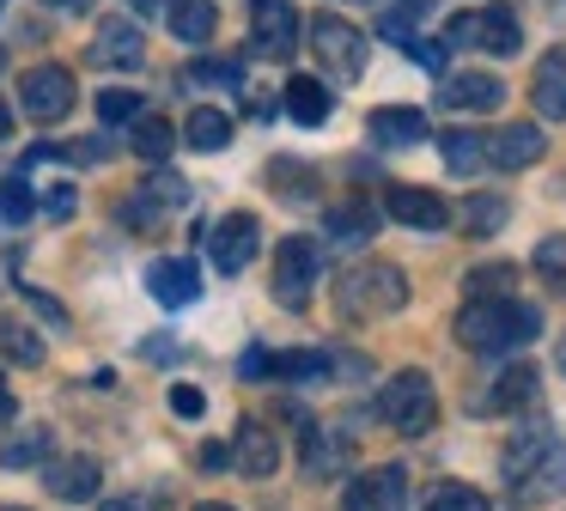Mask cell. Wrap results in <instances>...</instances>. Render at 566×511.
Returning a JSON list of instances; mask_svg holds the SVG:
<instances>
[{"instance_id": "6da1fadb", "label": "cell", "mask_w": 566, "mask_h": 511, "mask_svg": "<svg viewBox=\"0 0 566 511\" xmlns=\"http://www.w3.org/2000/svg\"><path fill=\"white\" fill-rule=\"evenodd\" d=\"M536 335H542V311L524 304L517 292H505V299H463V311H457V341L469 353H517Z\"/></svg>"}, {"instance_id": "7a4b0ae2", "label": "cell", "mask_w": 566, "mask_h": 511, "mask_svg": "<svg viewBox=\"0 0 566 511\" xmlns=\"http://www.w3.org/2000/svg\"><path fill=\"white\" fill-rule=\"evenodd\" d=\"M408 304V274L396 262H354L335 280V311L347 323H384Z\"/></svg>"}, {"instance_id": "3957f363", "label": "cell", "mask_w": 566, "mask_h": 511, "mask_svg": "<svg viewBox=\"0 0 566 511\" xmlns=\"http://www.w3.org/2000/svg\"><path fill=\"white\" fill-rule=\"evenodd\" d=\"M378 420L402 438H427L439 426V389L427 372H390L378 389Z\"/></svg>"}, {"instance_id": "277c9868", "label": "cell", "mask_w": 566, "mask_h": 511, "mask_svg": "<svg viewBox=\"0 0 566 511\" xmlns=\"http://www.w3.org/2000/svg\"><path fill=\"white\" fill-rule=\"evenodd\" d=\"M305 43H311V55H317L323 80L354 85L359 73H366V31L347 24L342 12H317V19L305 24Z\"/></svg>"}, {"instance_id": "5b68a950", "label": "cell", "mask_w": 566, "mask_h": 511, "mask_svg": "<svg viewBox=\"0 0 566 511\" xmlns=\"http://www.w3.org/2000/svg\"><path fill=\"white\" fill-rule=\"evenodd\" d=\"M317 274H323V243L317 238H281L274 243V274H269V286H274V304H286V311H305L311 304V292H317Z\"/></svg>"}, {"instance_id": "8992f818", "label": "cell", "mask_w": 566, "mask_h": 511, "mask_svg": "<svg viewBox=\"0 0 566 511\" xmlns=\"http://www.w3.org/2000/svg\"><path fill=\"white\" fill-rule=\"evenodd\" d=\"M354 426H335V420H317L311 414L305 426H298V462H305L311 481H342L347 469H354Z\"/></svg>"}, {"instance_id": "52a82bcc", "label": "cell", "mask_w": 566, "mask_h": 511, "mask_svg": "<svg viewBox=\"0 0 566 511\" xmlns=\"http://www.w3.org/2000/svg\"><path fill=\"white\" fill-rule=\"evenodd\" d=\"M80 85L67 67H55V61H43V67H31L25 80H19V104H25L31 122H62L67 109H74Z\"/></svg>"}, {"instance_id": "ba28073f", "label": "cell", "mask_w": 566, "mask_h": 511, "mask_svg": "<svg viewBox=\"0 0 566 511\" xmlns=\"http://www.w3.org/2000/svg\"><path fill=\"white\" fill-rule=\"evenodd\" d=\"M177 207H189V182L177 177V170H153V177L140 182V195H128V201H123V219L135 231H159Z\"/></svg>"}, {"instance_id": "9c48e42d", "label": "cell", "mask_w": 566, "mask_h": 511, "mask_svg": "<svg viewBox=\"0 0 566 511\" xmlns=\"http://www.w3.org/2000/svg\"><path fill=\"white\" fill-rule=\"evenodd\" d=\"M256 250H262L256 213H226L220 226L208 231V262L220 268V274H244V268L256 262Z\"/></svg>"}, {"instance_id": "30bf717a", "label": "cell", "mask_w": 566, "mask_h": 511, "mask_svg": "<svg viewBox=\"0 0 566 511\" xmlns=\"http://www.w3.org/2000/svg\"><path fill=\"white\" fill-rule=\"evenodd\" d=\"M250 43L269 61H293L298 49V12L293 0H250Z\"/></svg>"}, {"instance_id": "8fae6325", "label": "cell", "mask_w": 566, "mask_h": 511, "mask_svg": "<svg viewBox=\"0 0 566 511\" xmlns=\"http://www.w3.org/2000/svg\"><path fill=\"white\" fill-rule=\"evenodd\" d=\"M505 487H512L517 505H554V499L566 493V438H554V445L542 450L524 474H512Z\"/></svg>"}, {"instance_id": "7c38bea8", "label": "cell", "mask_w": 566, "mask_h": 511, "mask_svg": "<svg viewBox=\"0 0 566 511\" xmlns=\"http://www.w3.org/2000/svg\"><path fill=\"white\" fill-rule=\"evenodd\" d=\"M402 499H408L402 462H378V469H366V474H354V481H347L342 511H402Z\"/></svg>"}, {"instance_id": "4fadbf2b", "label": "cell", "mask_w": 566, "mask_h": 511, "mask_svg": "<svg viewBox=\"0 0 566 511\" xmlns=\"http://www.w3.org/2000/svg\"><path fill=\"white\" fill-rule=\"evenodd\" d=\"M439 104L457 116H493L505 104V80L493 73H439Z\"/></svg>"}, {"instance_id": "5bb4252c", "label": "cell", "mask_w": 566, "mask_h": 511, "mask_svg": "<svg viewBox=\"0 0 566 511\" xmlns=\"http://www.w3.org/2000/svg\"><path fill=\"white\" fill-rule=\"evenodd\" d=\"M536 365H500V372H493V384L488 389H475V396H469V408L475 414H517V408H530V401H536Z\"/></svg>"}, {"instance_id": "9a60e30c", "label": "cell", "mask_w": 566, "mask_h": 511, "mask_svg": "<svg viewBox=\"0 0 566 511\" xmlns=\"http://www.w3.org/2000/svg\"><path fill=\"white\" fill-rule=\"evenodd\" d=\"M92 67H140L147 61V36H140V24L135 19H104L98 31H92Z\"/></svg>"}, {"instance_id": "2e32d148", "label": "cell", "mask_w": 566, "mask_h": 511, "mask_svg": "<svg viewBox=\"0 0 566 511\" xmlns=\"http://www.w3.org/2000/svg\"><path fill=\"white\" fill-rule=\"evenodd\" d=\"M384 213H390L396 226H408V231H444V226H451V207H444V195L415 189V182H396V189L384 195Z\"/></svg>"}, {"instance_id": "e0dca14e", "label": "cell", "mask_w": 566, "mask_h": 511, "mask_svg": "<svg viewBox=\"0 0 566 511\" xmlns=\"http://www.w3.org/2000/svg\"><path fill=\"white\" fill-rule=\"evenodd\" d=\"M226 450H232V469L250 474V481H269V474L281 469V438H274V426H262V420H244Z\"/></svg>"}, {"instance_id": "ac0fdd59", "label": "cell", "mask_w": 566, "mask_h": 511, "mask_svg": "<svg viewBox=\"0 0 566 511\" xmlns=\"http://www.w3.org/2000/svg\"><path fill=\"white\" fill-rule=\"evenodd\" d=\"M43 487H50L62 505H86V499H98L104 469H98V457H50L43 462Z\"/></svg>"}, {"instance_id": "d6986e66", "label": "cell", "mask_w": 566, "mask_h": 511, "mask_svg": "<svg viewBox=\"0 0 566 511\" xmlns=\"http://www.w3.org/2000/svg\"><path fill=\"white\" fill-rule=\"evenodd\" d=\"M481 146H488L493 170H530V165H542V153H548V134L530 128V122H512V128H493Z\"/></svg>"}, {"instance_id": "ffe728a7", "label": "cell", "mask_w": 566, "mask_h": 511, "mask_svg": "<svg viewBox=\"0 0 566 511\" xmlns=\"http://www.w3.org/2000/svg\"><path fill=\"white\" fill-rule=\"evenodd\" d=\"M147 292L165 304V311H184V304L201 299V274L189 255H159V262L147 268Z\"/></svg>"}, {"instance_id": "44dd1931", "label": "cell", "mask_w": 566, "mask_h": 511, "mask_svg": "<svg viewBox=\"0 0 566 511\" xmlns=\"http://www.w3.org/2000/svg\"><path fill=\"white\" fill-rule=\"evenodd\" d=\"M366 128H371V146H390V153H396V146H420V140H427L432 122L420 116L415 104H384V109H371V116H366Z\"/></svg>"}, {"instance_id": "7402d4cb", "label": "cell", "mask_w": 566, "mask_h": 511, "mask_svg": "<svg viewBox=\"0 0 566 511\" xmlns=\"http://www.w3.org/2000/svg\"><path fill=\"white\" fill-rule=\"evenodd\" d=\"M475 49H488V55H517V49H524V24H517V7L493 0L488 12H475Z\"/></svg>"}, {"instance_id": "603a6c76", "label": "cell", "mask_w": 566, "mask_h": 511, "mask_svg": "<svg viewBox=\"0 0 566 511\" xmlns=\"http://www.w3.org/2000/svg\"><path fill=\"white\" fill-rule=\"evenodd\" d=\"M286 116L298 122V128H323L329 122V109H335V92L323 80H286Z\"/></svg>"}, {"instance_id": "cb8c5ba5", "label": "cell", "mask_w": 566, "mask_h": 511, "mask_svg": "<svg viewBox=\"0 0 566 511\" xmlns=\"http://www.w3.org/2000/svg\"><path fill=\"white\" fill-rule=\"evenodd\" d=\"M371 231H378V207L371 201H342L323 213V238L329 243H366Z\"/></svg>"}, {"instance_id": "d4e9b609", "label": "cell", "mask_w": 566, "mask_h": 511, "mask_svg": "<svg viewBox=\"0 0 566 511\" xmlns=\"http://www.w3.org/2000/svg\"><path fill=\"white\" fill-rule=\"evenodd\" d=\"M232 134H238V122L226 116V109H213V104L189 109V122H184V140L196 146V153H226V146H232Z\"/></svg>"}, {"instance_id": "484cf974", "label": "cell", "mask_w": 566, "mask_h": 511, "mask_svg": "<svg viewBox=\"0 0 566 511\" xmlns=\"http://www.w3.org/2000/svg\"><path fill=\"white\" fill-rule=\"evenodd\" d=\"M554 438H560V432H554V426L548 420H517V432H512V445H505V481H512V474H524L530 469V462H536L542 457V450H548L554 445Z\"/></svg>"}, {"instance_id": "4316f807", "label": "cell", "mask_w": 566, "mask_h": 511, "mask_svg": "<svg viewBox=\"0 0 566 511\" xmlns=\"http://www.w3.org/2000/svg\"><path fill=\"white\" fill-rule=\"evenodd\" d=\"M165 24H171L177 43H208L220 12H213V0H171V7H165Z\"/></svg>"}, {"instance_id": "83f0119b", "label": "cell", "mask_w": 566, "mask_h": 511, "mask_svg": "<svg viewBox=\"0 0 566 511\" xmlns=\"http://www.w3.org/2000/svg\"><path fill=\"white\" fill-rule=\"evenodd\" d=\"M530 92H536V109L548 122H566V55H560V49H554V55H542L536 85H530Z\"/></svg>"}, {"instance_id": "f1b7e54d", "label": "cell", "mask_w": 566, "mask_h": 511, "mask_svg": "<svg viewBox=\"0 0 566 511\" xmlns=\"http://www.w3.org/2000/svg\"><path fill=\"white\" fill-rule=\"evenodd\" d=\"M439 153H444V165H451V177H475V170H488V146H481L475 128H444Z\"/></svg>"}, {"instance_id": "f546056e", "label": "cell", "mask_w": 566, "mask_h": 511, "mask_svg": "<svg viewBox=\"0 0 566 511\" xmlns=\"http://www.w3.org/2000/svg\"><path fill=\"white\" fill-rule=\"evenodd\" d=\"M457 219H463L469 238H493V231H505V219H512V201H505V195H463Z\"/></svg>"}, {"instance_id": "4dcf8cb0", "label": "cell", "mask_w": 566, "mask_h": 511, "mask_svg": "<svg viewBox=\"0 0 566 511\" xmlns=\"http://www.w3.org/2000/svg\"><path fill=\"white\" fill-rule=\"evenodd\" d=\"M0 359L43 365V359H50V347H43V335H38L31 323H19V316H0Z\"/></svg>"}, {"instance_id": "1f68e13d", "label": "cell", "mask_w": 566, "mask_h": 511, "mask_svg": "<svg viewBox=\"0 0 566 511\" xmlns=\"http://www.w3.org/2000/svg\"><path fill=\"white\" fill-rule=\"evenodd\" d=\"M50 426H25V432L19 438H7V445H0V469H43V462H50Z\"/></svg>"}, {"instance_id": "d6a6232c", "label": "cell", "mask_w": 566, "mask_h": 511, "mask_svg": "<svg viewBox=\"0 0 566 511\" xmlns=\"http://www.w3.org/2000/svg\"><path fill=\"white\" fill-rule=\"evenodd\" d=\"M128 146H135V158L159 165V158L177 146V128H171L165 116H147V109H140V116H135V128H128Z\"/></svg>"}, {"instance_id": "836d02e7", "label": "cell", "mask_w": 566, "mask_h": 511, "mask_svg": "<svg viewBox=\"0 0 566 511\" xmlns=\"http://www.w3.org/2000/svg\"><path fill=\"white\" fill-rule=\"evenodd\" d=\"M420 511H493V499L481 487H463V481H439L420 493Z\"/></svg>"}, {"instance_id": "e575fe53", "label": "cell", "mask_w": 566, "mask_h": 511, "mask_svg": "<svg viewBox=\"0 0 566 511\" xmlns=\"http://www.w3.org/2000/svg\"><path fill=\"white\" fill-rule=\"evenodd\" d=\"M505 292H517L512 262H488V268H469L463 274V299H505Z\"/></svg>"}, {"instance_id": "d590c367", "label": "cell", "mask_w": 566, "mask_h": 511, "mask_svg": "<svg viewBox=\"0 0 566 511\" xmlns=\"http://www.w3.org/2000/svg\"><path fill=\"white\" fill-rule=\"evenodd\" d=\"M329 353H269V377H286V384H305V377L329 372Z\"/></svg>"}, {"instance_id": "8d00e7d4", "label": "cell", "mask_w": 566, "mask_h": 511, "mask_svg": "<svg viewBox=\"0 0 566 511\" xmlns=\"http://www.w3.org/2000/svg\"><path fill=\"white\" fill-rule=\"evenodd\" d=\"M269 189L286 195V201H317V182H311L305 165H293V158H281V165H269Z\"/></svg>"}, {"instance_id": "74e56055", "label": "cell", "mask_w": 566, "mask_h": 511, "mask_svg": "<svg viewBox=\"0 0 566 511\" xmlns=\"http://www.w3.org/2000/svg\"><path fill=\"white\" fill-rule=\"evenodd\" d=\"M140 109H147V97H140V92H123V85L98 92V122H104V128H123V122H135Z\"/></svg>"}, {"instance_id": "f35d334b", "label": "cell", "mask_w": 566, "mask_h": 511, "mask_svg": "<svg viewBox=\"0 0 566 511\" xmlns=\"http://www.w3.org/2000/svg\"><path fill=\"white\" fill-rule=\"evenodd\" d=\"M530 262H536V274L548 280V286L560 292V299H566V238H542Z\"/></svg>"}, {"instance_id": "ab89813d", "label": "cell", "mask_w": 566, "mask_h": 511, "mask_svg": "<svg viewBox=\"0 0 566 511\" xmlns=\"http://www.w3.org/2000/svg\"><path fill=\"white\" fill-rule=\"evenodd\" d=\"M184 85H226V92H232V85H244V67H238V61H189Z\"/></svg>"}, {"instance_id": "60d3db41", "label": "cell", "mask_w": 566, "mask_h": 511, "mask_svg": "<svg viewBox=\"0 0 566 511\" xmlns=\"http://www.w3.org/2000/svg\"><path fill=\"white\" fill-rule=\"evenodd\" d=\"M31 207H38V201H31L25 177H13L7 189H0V219H7V226H25V219H31Z\"/></svg>"}, {"instance_id": "b9f144b4", "label": "cell", "mask_w": 566, "mask_h": 511, "mask_svg": "<svg viewBox=\"0 0 566 511\" xmlns=\"http://www.w3.org/2000/svg\"><path fill=\"white\" fill-rule=\"evenodd\" d=\"M171 408L184 414V420H201V414H208V396H201L196 384H171Z\"/></svg>"}, {"instance_id": "7bdbcfd3", "label": "cell", "mask_w": 566, "mask_h": 511, "mask_svg": "<svg viewBox=\"0 0 566 511\" xmlns=\"http://www.w3.org/2000/svg\"><path fill=\"white\" fill-rule=\"evenodd\" d=\"M67 165H98V158H111V140H80V146H62Z\"/></svg>"}, {"instance_id": "ee69618b", "label": "cell", "mask_w": 566, "mask_h": 511, "mask_svg": "<svg viewBox=\"0 0 566 511\" xmlns=\"http://www.w3.org/2000/svg\"><path fill=\"white\" fill-rule=\"evenodd\" d=\"M408 55L420 61V67H432V73H444V43H420V36H408Z\"/></svg>"}, {"instance_id": "f6af8a7d", "label": "cell", "mask_w": 566, "mask_h": 511, "mask_svg": "<svg viewBox=\"0 0 566 511\" xmlns=\"http://www.w3.org/2000/svg\"><path fill=\"white\" fill-rule=\"evenodd\" d=\"M238 377H250V384H262V377H269V347H250L244 359H238Z\"/></svg>"}, {"instance_id": "bcb514c9", "label": "cell", "mask_w": 566, "mask_h": 511, "mask_svg": "<svg viewBox=\"0 0 566 511\" xmlns=\"http://www.w3.org/2000/svg\"><path fill=\"white\" fill-rule=\"evenodd\" d=\"M74 207H80V195L67 189V182H62V189L50 195V213H55V219H67V213H74Z\"/></svg>"}, {"instance_id": "7dc6e473", "label": "cell", "mask_w": 566, "mask_h": 511, "mask_svg": "<svg viewBox=\"0 0 566 511\" xmlns=\"http://www.w3.org/2000/svg\"><path fill=\"white\" fill-rule=\"evenodd\" d=\"M98 511H153V499H140V493H123V499H104Z\"/></svg>"}, {"instance_id": "c3c4849f", "label": "cell", "mask_w": 566, "mask_h": 511, "mask_svg": "<svg viewBox=\"0 0 566 511\" xmlns=\"http://www.w3.org/2000/svg\"><path fill=\"white\" fill-rule=\"evenodd\" d=\"M201 462H208V474H220L226 462H232V450H226V445H201Z\"/></svg>"}, {"instance_id": "681fc988", "label": "cell", "mask_w": 566, "mask_h": 511, "mask_svg": "<svg viewBox=\"0 0 566 511\" xmlns=\"http://www.w3.org/2000/svg\"><path fill=\"white\" fill-rule=\"evenodd\" d=\"M13 414H19V401H13V384H7V377H0V426L13 420Z\"/></svg>"}, {"instance_id": "f907efd6", "label": "cell", "mask_w": 566, "mask_h": 511, "mask_svg": "<svg viewBox=\"0 0 566 511\" xmlns=\"http://www.w3.org/2000/svg\"><path fill=\"white\" fill-rule=\"evenodd\" d=\"M415 12L427 19V12H432V0H402V19H415Z\"/></svg>"}, {"instance_id": "816d5d0a", "label": "cell", "mask_w": 566, "mask_h": 511, "mask_svg": "<svg viewBox=\"0 0 566 511\" xmlns=\"http://www.w3.org/2000/svg\"><path fill=\"white\" fill-rule=\"evenodd\" d=\"M7 134H13V109L0 104V140H7Z\"/></svg>"}, {"instance_id": "f5cc1de1", "label": "cell", "mask_w": 566, "mask_h": 511, "mask_svg": "<svg viewBox=\"0 0 566 511\" xmlns=\"http://www.w3.org/2000/svg\"><path fill=\"white\" fill-rule=\"evenodd\" d=\"M50 7H62V12H80V7H92V0H50Z\"/></svg>"}, {"instance_id": "db71d44e", "label": "cell", "mask_w": 566, "mask_h": 511, "mask_svg": "<svg viewBox=\"0 0 566 511\" xmlns=\"http://www.w3.org/2000/svg\"><path fill=\"white\" fill-rule=\"evenodd\" d=\"M554 359H560V372H566V341H560V347H554Z\"/></svg>"}, {"instance_id": "11a10c76", "label": "cell", "mask_w": 566, "mask_h": 511, "mask_svg": "<svg viewBox=\"0 0 566 511\" xmlns=\"http://www.w3.org/2000/svg\"><path fill=\"white\" fill-rule=\"evenodd\" d=\"M196 511H238V505H196Z\"/></svg>"}, {"instance_id": "9f6ffc18", "label": "cell", "mask_w": 566, "mask_h": 511, "mask_svg": "<svg viewBox=\"0 0 566 511\" xmlns=\"http://www.w3.org/2000/svg\"><path fill=\"white\" fill-rule=\"evenodd\" d=\"M0 73H7V49H0Z\"/></svg>"}, {"instance_id": "6f0895ef", "label": "cell", "mask_w": 566, "mask_h": 511, "mask_svg": "<svg viewBox=\"0 0 566 511\" xmlns=\"http://www.w3.org/2000/svg\"><path fill=\"white\" fill-rule=\"evenodd\" d=\"M0 511H25V505H0Z\"/></svg>"}, {"instance_id": "680465c9", "label": "cell", "mask_w": 566, "mask_h": 511, "mask_svg": "<svg viewBox=\"0 0 566 511\" xmlns=\"http://www.w3.org/2000/svg\"><path fill=\"white\" fill-rule=\"evenodd\" d=\"M165 7H171V0H165Z\"/></svg>"}, {"instance_id": "91938a15", "label": "cell", "mask_w": 566, "mask_h": 511, "mask_svg": "<svg viewBox=\"0 0 566 511\" xmlns=\"http://www.w3.org/2000/svg\"><path fill=\"white\" fill-rule=\"evenodd\" d=\"M0 7H7V0H0Z\"/></svg>"}]
</instances>
